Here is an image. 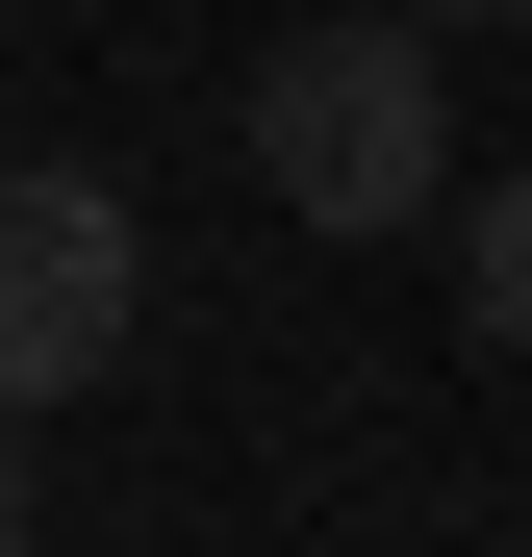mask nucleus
Wrapping results in <instances>:
<instances>
[{
  "instance_id": "f257e3e1",
  "label": "nucleus",
  "mask_w": 532,
  "mask_h": 557,
  "mask_svg": "<svg viewBox=\"0 0 532 557\" xmlns=\"http://www.w3.org/2000/svg\"><path fill=\"white\" fill-rule=\"evenodd\" d=\"M253 177H280V228H431V203H482L457 177V51L431 26H280L253 51Z\"/></svg>"
},
{
  "instance_id": "f03ea898",
  "label": "nucleus",
  "mask_w": 532,
  "mask_h": 557,
  "mask_svg": "<svg viewBox=\"0 0 532 557\" xmlns=\"http://www.w3.org/2000/svg\"><path fill=\"white\" fill-rule=\"evenodd\" d=\"M127 330H152V228H127V177L26 152V177H0V381H26V406H102Z\"/></svg>"
},
{
  "instance_id": "7ed1b4c3",
  "label": "nucleus",
  "mask_w": 532,
  "mask_h": 557,
  "mask_svg": "<svg viewBox=\"0 0 532 557\" xmlns=\"http://www.w3.org/2000/svg\"><path fill=\"white\" fill-rule=\"evenodd\" d=\"M457 305H482V355H532V177L457 203Z\"/></svg>"
},
{
  "instance_id": "20e7f679",
  "label": "nucleus",
  "mask_w": 532,
  "mask_h": 557,
  "mask_svg": "<svg viewBox=\"0 0 532 557\" xmlns=\"http://www.w3.org/2000/svg\"><path fill=\"white\" fill-rule=\"evenodd\" d=\"M381 26H431V51H457V26H507V0H381Z\"/></svg>"
},
{
  "instance_id": "39448f33",
  "label": "nucleus",
  "mask_w": 532,
  "mask_h": 557,
  "mask_svg": "<svg viewBox=\"0 0 532 557\" xmlns=\"http://www.w3.org/2000/svg\"><path fill=\"white\" fill-rule=\"evenodd\" d=\"M26 557H76V532H26Z\"/></svg>"
}]
</instances>
